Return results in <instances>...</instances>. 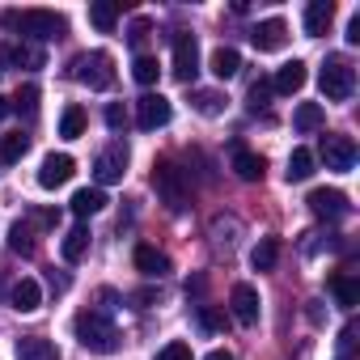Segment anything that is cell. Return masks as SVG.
<instances>
[{"instance_id": "2", "label": "cell", "mask_w": 360, "mask_h": 360, "mask_svg": "<svg viewBox=\"0 0 360 360\" xmlns=\"http://www.w3.org/2000/svg\"><path fill=\"white\" fill-rule=\"evenodd\" d=\"M0 22L9 30H18L22 39H34V43H51V39H60L68 30V22L60 13H51V9H22V13H5Z\"/></svg>"}, {"instance_id": "39", "label": "cell", "mask_w": 360, "mask_h": 360, "mask_svg": "<svg viewBox=\"0 0 360 360\" xmlns=\"http://www.w3.org/2000/svg\"><path fill=\"white\" fill-rule=\"evenodd\" d=\"M153 301H157V292H153V288H140V292H131V305H136V309H148Z\"/></svg>"}, {"instance_id": "6", "label": "cell", "mask_w": 360, "mask_h": 360, "mask_svg": "<svg viewBox=\"0 0 360 360\" xmlns=\"http://www.w3.org/2000/svg\"><path fill=\"white\" fill-rule=\"evenodd\" d=\"M309 212L318 217V221H343L347 212H352V204H347V195L343 191H335V187H318V191H309Z\"/></svg>"}, {"instance_id": "30", "label": "cell", "mask_w": 360, "mask_h": 360, "mask_svg": "<svg viewBox=\"0 0 360 360\" xmlns=\"http://www.w3.org/2000/svg\"><path fill=\"white\" fill-rule=\"evenodd\" d=\"M9 250H18V255H34V250H39V242H34V229H30L26 221H18V225L9 229Z\"/></svg>"}, {"instance_id": "43", "label": "cell", "mask_w": 360, "mask_h": 360, "mask_svg": "<svg viewBox=\"0 0 360 360\" xmlns=\"http://www.w3.org/2000/svg\"><path fill=\"white\" fill-rule=\"evenodd\" d=\"M5 115H9V102H5V98H0V119H5Z\"/></svg>"}, {"instance_id": "31", "label": "cell", "mask_w": 360, "mask_h": 360, "mask_svg": "<svg viewBox=\"0 0 360 360\" xmlns=\"http://www.w3.org/2000/svg\"><path fill=\"white\" fill-rule=\"evenodd\" d=\"M292 123H297V131H314V127H322V106H318V102H301L297 115H292Z\"/></svg>"}, {"instance_id": "19", "label": "cell", "mask_w": 360, "mask_h": 360, "mask_svg": "<svg viewBox=\"0 0 360 360\" xmlns=\"http://www.w3.org/2000/svg\"><path fill=\"white\" fill-rule=\"evenodd\" d=\"M263 169H267V161H263L259 153H250V148H233V174L242 178V183H259Z\"/></svg>"}, {"instance_id": "21", "label": "cell", "mask_w": 360, "mask_h": 360, "mask_svg": "<svg viewBox=\"0 0 360 360\" xmlns=\"http://www.w3.org/2000/svg\"><path fill=\"white\" fill-rule=\"evenodd\" d=\"M89 225H77V229H68V238L60 242V255H64V263H81L85 259V250H89Z\"/></svg>"}, {"instance_id": "23", "label": "cell", "mask_w": 360, "mask_h": 360, "mask_svg": "<svg viewBox=\"0 0 360 360\" xmlns=\"http://www.w3.org/2000/svg\"><path fill=\"white\" fill-rule=\"evenodd\" d=\"M68 208L85 221V217H94V212H102V208H106V195H102V187H81V191L72 195V204H68Z\"/></svg>"}, {"instance_id": "24", "label": "cell", "mask_w": 360, "mask_h": 360, "mask_svg": "<svg viewBox=\"0 0 360 360\" xmlns=\"http://www.w3.org/2000/svg\"><path fill=\"white\" fill-rule=\"evenodd\" d=\"M330 292H335V301H339L343 309H356V305H360V284H356L352 276H343V271L330 276Z\"/></svg>"}, {"instance_id": "20", "label": "cell", "mask_w": 360, "mask_h": 360, "mask_svg": "<svg viewBox=\"0 0 360 360\" xmlns=\"http://www.w3.org/2000/svg\"><path fill=\"white\" fill-rule=\"evenodd\" d=\"M330 18H335V5H330V0H309V9H305V34H309V39L326 34Z\"/></svg>"}, {"instance_id": "16", "label": "cell", "mask_w": 360, "mask_h": 360, "mask_svg": "<svg viewBox=\"0 0 360 360\" xmlns=\"http://www.w3.org/2000/svg\"><path fill=\"white\" fill-rule=\"evenodd\" d=\"M9 301H13V309L18 314H34L39 305H43V288H39V280H18L13 284V292H9Z\"/></svg>"}, {"instance_id": "32", "label": "cell", "mask_w": 360, "mask_h": 360, "mask_svg": "<svg viewBox=\"0 0 360 360\" xmlns=\"http://www.w3.org/2000/svg\"><path fill=\"white\" fill-rule=\"evenodd\" d=\"M195 322H200V330H208V335H221V330H225V314L212 309V305H195Z\"/></svg>"}, {"instance_id": "22", "label": "cell", "mask_w": 360, "mask_h": 360, "mask_svg": "<svg viewBox=\"0 0 360 360\" xmlns=\"http://www.w3.org/2000/svg\"><path fill=\"white\" fill-rule=\"evenodd\" d=\"M208 68H212V77H217V81H229V77H238L242 56H238L233 47H217V51H212V60H208Z\"/></svg>"}, {"instance_id": "29", "label": "cell", "mask_w": 360, "mask_h": 360, "mask_svg": "<svg viewBox=\"0 0 360 360\" xmlns=\"http://www.w3.org/2000/svg\"><path fill=\"white\" fill-rule=\"evenodd\" d=\"M60 136H64V140H81V136H85V110H81V106H68V110L60 115Z\"/></svg>"}, {"instance_id": "42", "label": "cell", "mask_w": 360, "mask_h": 360, "mask_svg": "<svg viewBox=\"0 0 360 360\" xmlns=\"http://www.w3.org/2000/svg\"><path fill=\"white\" fill-rule=\"evenodd\" d=\"M204 360H233V352H225V347H217V352H208Z\"/></svg>"}, {"instance_id": "28", "label": "cell", "mask_w": 360, "mask_h": 360, "mask_svg": "<svg viewBox=\"0 0 360 360\" xmlns=\"http://www.w3.org/2000/svg\"><path fill=\"white\" fill-rule=\"evenodd\" d=\"M26 148H30V136H22V131H9L5 140H0V161H5V165H18V161L26 157Z\"/></svg>"}, {"instance_id": "35", "label": "cell", "mask_w": 360, "mask_h": 360, "mask_svg": "<svg viewBox=\"0 0 360 360\" xmlns=\"http://www.w3.org/2000/svg\"><path fill=\"white\" fill-rule=\"evenodd\" d=\"M9 106H13L18 115H34V110H39V89H34V85H22L18 98H13Z\"/></svg>"}, {"instance_id": "41", "label": "cell", "mask_w": 360, "mask_h": 360, "mask_svg": "<svg viewBox=\"0 0 360 360\" xmlns=\"http://www.w3.org/2000/svg\"><path fill=\"white\" fill-rule=\"evenodd\" d=\"M347 43H360V13L347 22Z\"/></svg>"}, {"instance_id": "14", "label": "cell", "mask_w": 360, "mask_h": 360, "mask_svg": "<svg viewBox=\"0 0 360 360\" xmlns=\"http://www.w3.org/2000/svg\"><path fill=\"white\" fill-rule=\"evenodd\" d=\"M250 43H255L259 51H280V47L288 43V26H284L280 18H267V22H259V26L250 30Z\"/></svg>"}, {"instance_id": "33", "label": "cell", "mask_w": 360, "mask_h": 360, "mask_svg": "<svg viewBox=\"0 0 360 360\" xmlns=\"http://www.w3.org/2000/svg\"><path fill=\"white\" fill-rule=\"evenodd\" d=\"M131 77H136L140 85H157L161 68H157V60H153V56H136V64H131Z\"/></svg>"}, {"instance_id": "9", "label": "cell", "mask_w": 360, "mask_h": 360, "mask_svg": "<svg viewBox=\"0 0 360 360\" xmlns=\"http://www.w3.org/2000/svg\"><path fill=\"white\" fill-rule=\"evenodd\" d=\"M123 169H127V144L115 140L110 148L98 153V161H94V178H98V183H119Z\"/></svg>"}, {"instance_id": "36", "label": "cell", "mask_w": 360, "mask_h": 360, "mask_svg": "<svg viewBox=\"0 0 360 360\" xmlns=\"http://www.w3.org/2000/svg\"><path fill=\"white\" fill-rule=\"evenodd\" d=\"M157 360H191V343L174 339V343H165V347L157 352Z\"/></svg>"}, {"instance_id": "4", "label": "cell", "mask_w": 360, "mask_h": 360, "mask_svg": "<svg viewBox=\"0 0 360 360\" xmlns=\"http://www.w3.org/2000/svg\"><path fill=\"white\" fill-rule=\"evenodd\" d=\"M318 85H322V94H326L330 102H347L352 89H356V68H352L343 56H330V60L322 64V72H318Z\"/></svg>"}, {"instance_id": "18", "label": "cell", "mask_w": 360, "mask_h": 360, "mask_svg": "<svg viewBox=\"0 0 360 360\" xmlns=\"http://www.w3.org/2000/svg\"><path fill=\"white\" fill-rule=\"evenodd\" d=\"M18 360H60V352L43 335H22L18 339Z\"/></svg>"}, {"instance_id": "5", "label": "cell", "mask_w": 360, "mask_h": 360, "mask_svg": "<svg viewBox=\"0 0 360 360\" xmlns=\"http://www.w3.org/2000/svg\"><path fill=\"white\" fill-rule=\"evenodd\" d=\"M72 77L89 89H110L115 85V60L106 51H89V56H77L72 60Z\"/></svg>"}, {"instance_id": "10", "label": "cell", "mask_w": 360, "mask_h": 360, "mask_svg": "<svg viewBox=\"0 0 360 360\" xmlns=\"http://www.w3.org/2000/svg\"><path fill=\"white\" fill-rule=\"evenodd\" d=\"M72 174H77V161H72L68 153H51V157H43L39 187H43V191H56V187H64V183H68Z\"/></svg>"}, {"instance_id": "7", "label": "cell", "mask_w": 360, "mask_h": 360, "mask_svg": "<svg viewBox=\"0 0 360 360\" xmlns=\"http://www.w3.org/2000/svg\"><path fill=\"white\" fill-rule=\"evenodd\" d=\"M322 161H326V169H335V174H347L352 165H356V140L352 136H322Z\"/></svg>"}, {"instance_id": "37", "label": "cell", "mask_w": 360, "mask_h": 360, "mask_svg": "<svg viewBox=\"0 0 360 360\" xmlns=\"http://www.w3.org/2000/svg\"><path fill=\"white\" fill-rule=\"evenodd\" d=\"M267 98H271V81H255V85H250V102H246V106H250V110H263V106H267Z\"/></svg>"}, {"instance_id": "3", "label": "cell", "mask_w": 360, "mask_h": 360, "mask_svg": "<svg viewBox=\"0 0 360 360\" xmlns=\"http://www.w3.org/2000/svg\"><path fill=\"white\" fill-rule=\"evenodd\" d=\"M153 187H157V195H161V204H165L169 212H183L187 200H191V187H187L183 169H178L174 161H157V165H153Z\"/></svg>"}, {"instance_id": "27", "label": "cell", "mask_w": 360, "mask_h": 360, "mask_svg": "<svg viewBox=\"0 0 360 360\" xmlns=\"http://www.w3.org/2000/svg\"><path fill=\"white\" fill-rule=\"evenodd\" d=\"M276 259H280V242H276V238H263V242L250 250V267H255V271H271Z\"/></svg>"}, {"instance_id": "25", "label": "cell", "mask_w": 360, "mask_h": 360, "mask_svg": "<svg viewBox=\"0 0 360 360\" xmlns=\"http://www.w3.org/2000/svg\"><path fill=\"white\" fill-rule=\"evenodd\" d=\"M119 22V5H110V0H98V5H89V26L98 34H110Z\"/></svg>"}, {"instance_id": "34", "label": "cell", "mask_w": 360, "mask_h": 360, "mask_svg": "<svg viewBox=\"0 0 360 360\" xmlns=\"http://www.w3.org/2000/svg\"><path fill=\"white\" fill-rule=\"evenodd\" d=\"M195 110L200 115H221L225 110V98L217 89H195Z\"/></svg>"}, {"instance_id": "8", "label": "cell", "mask_w": 360, "mask_h": 360, "mask_svg": "<svg viewBox=\"0 0 360 360\" xmlns=\"http://www.w3.org/2000/svg\"><path fill=\"white\" fill-rule=\"evenodd\" d=\"M165 123H169V98L144 94V98L136 102V127H140V131H157V127H165Z\"/></svg>"}, {"instance_id": "26", "label": "cell", "mask_w": 360, "mask_h": 360, "mask_svg": "<svg viewBox=\"0 0 360 360\" xmlns=\"http://www.w3.org/2000/svg\"><path fill=\"white\" fill-rule=\"evenodd\" d=\"M309 174H314V153H309V148H292V157H288V169H284V178H288V183H305Z\"/></svg>"}, {"instance_id": "17", "label": "cell", "mask_w": 360, "mask_h": 360, "mask_svg": "<svg viewBox=\"0 0 360 360\" xmlns=\"http://www.w3.org/2000/svg\"><path fill=\"white\" fill-rule=\"evenodd\" d=\"M131 259H136V271H140V276H153V280H157V276L169 271V255H161L157 246H136Z\"/></svg>"}, {"instance_id": "11", "label": "cell", "mask_w": 360, "mask_h": 360, "mask_svg": "<svg viewBox=\"0 0 360 360\" xmlns=\"http://www.w3.org/2000/svg\"><path fill=\"white\" fill-rule=\"evenodd\" d=\"M195 72H200L195 34H174V77H178V81H191Z\"/></svg>"}, {"instance_id": "15", "label": "cell", "mask_w": 360, "mask_h": 360, "mask_svg": "<svg viewBox=\"0 0 360 360\" xmlns=\"http://www.w3.org/2000/svg\"><path fill=\"white\" fill-rule=\"evenodd\" d=\"M301 85H305V64H301V60H288V64L271 77V89H276V94H284V98L301 94Z\"/></svg>"}, {"instance_id": "38", "label": "cell", "mask_w": 360, "mask_h": 360, "mask_svg": "<svg viewBox=\"0 0 360 360\" xmlns=\"http://www.w3.org/2000/svg\"><path fill=\"white\" fill-rule=\"evenodd\" d=\"M123 123H127V115H123V106H119V102H115V106H106V127H110V131H119Z\"/></svg>"}, {"instance_id": "12", "label": "cell", "mask_w": 360, "mask_h": 360, "mask_svg": "<svg viewBox=\"0 0 360 360\" xmlns=\"http://www.w3.org/2000/svg\"><path fill=\"white\" fill-rule=\"evenodd\" d=\"M0 64L5 68H43L47 56L34 43H0Z\"/></svg>"}, {"instance_id": "13", "label": "cell", "mask_w": 360, "mask_h": 360, "mask_svg": "<svg viewBox=\"0 0 360 360\" xmlns=\"http://www.w3.org/2000/svg\"><path fill=\"white\" fill-rule=\"evenodd\" d=\"M229 309H233V318H238L242 326H255V322H259V292H255L250 284H233Z\"/></svg>"}, {"instance_id": "40", "label": "cell", "mask_w": 360, "mask_h": 360, "mask_svg": "<svg viewBox=\"0 0 360 360\" xmlns=\"http://www.w3.org/2000/svg\"><path fill=\"white\" fill-rule=\"evenodd\" d=\"M144 34H148V22H144V18H140V22H131V34H127V39H131V47H140V43H144Z\"/></svg>"}, {"instance_id": "1", "label": "cell", "mask_w": 360, "mask_h": 360, "mask_svg": "<svg viewBox=\"0 0 360 360\" xmlns=\"http://www.w3.org/2000/svg\"><path fill=\"white\" fill-rule=\"evenodd\" d=\"M72 335H77V343H81L85 352H98V356H110V352L119 347L115 322H110L106 314H98V309H81V314L72 318Z\"/></svg>"}]
</instances>
